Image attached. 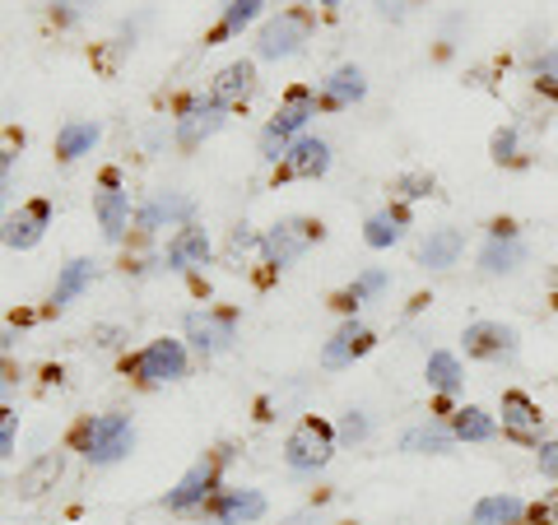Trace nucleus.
Listing matches in <instances>:
<instances>
[{"label":"nucleus","instance_id":"obj_24","mask_svg":"<svg viewBox=\"0 0 558 525\" xmlns=\"http://www.w3.org/2000/svg\"><path fill=\"white\" fill-rule=\"evenodd\" d=\"M168 270H191V266H205L209 260V237L205 229H196V223H186V229L168 242Z\"/></svg>","mask_w":558,"mask_h":525},{"label":"nucleus","instance_id":"obj_2","mask_svg":"<svg viewBox=\"0 0 558 525\" xmlns=\"http://www.w3.org/2000/svg\"><path fill=\"white\" fill-rule=\"evenodd\" d=\"M312 117H317V94H312V89H289L284 102H279L275 121L260 131V159H266V163L284 159V149L293 145V135H299Z\"/></svg>","mask_w":558,"mask_h":525},{"label":"nucleus","instance_id":"obj_9","mask_svg":"<svg viewBox=\"0 0 558 525\" xmlns=\"http://www.w3.org/2000/svg\"><path fill=\"white\" fill-rule=\"evenodd\" d=\"M223 126V108L209 94H201V98H186L182 102V112H178V145L182 149H196L201 139H209Z\"/></svg>","mask_w":558,"mask_h":525},{"label":"nucleus","instance_id":"obj_48","mask_svg":"<svg viewBox=\"0 0 558 525\" xmlns=\"http://www.w3.org/2000/svg\"><path fill=\"white\" fill-rule=\"evenodd\" d=\"M215 525H219V521H215Z\"/></svg>","mask_w":558,"mask_h":525},{"label":"nucleus","instance_id":"obj_26","mask_svg":"<svg viewBox=\"0 0 558 525\" xmlns=\"http://www.w3.org/2000/svg\"><path fill=\"white\" fill-rule=\"evenodd\" d=\"M521 521H526V502L512 498V493L480 498L475 512H470V525H521Z\"/></svg>","mask_w":558,"mask_h":525},{"label":"nucleus","instance_id":"obj_15","mask_svg":"<svg viewBox=\"0 0 558 525\" xmlns=\"http://www.w3.org/2000/svg\"><path fill=\"white\" fill-rule=\"evenodd\" d=\"M94 215H98V229L108 242H121V233H126V223H131V196L117 186V178L102 182V191L94 196Z\"/></svg>","mask_w":558,"mask_h":525},{"label":"nucleus","instance_id":"obj_23","mask_svg":"<svg viewBox=\"0 0 558 525\" xmlns=\"http://www.w3.org/2000/svg\"><path fill=\"white\" fill-rule=\"evenodd\" d=\"M61 475H65V456H61V451H43V456L20 475V484H14V488H20V498H43L47 488H57Z\"/></svg>","mask_w":558,"mask_h":525},{"label":"nucleus","instance_id":"obj_18","mask_svg":"<svg viewBox=\"0 0 558 525\" xmlns=\"http://www.w3.org/2000/svg\"><path fill=\"white\" fill-rule=\"evenodd\" d=\"M539 424H545V414H539V405H535L531 395L502 391V428H508L512 437H521V442H535Z\"/></svg>","mask_w":558,"mask_h":525},{"label":"nucleus","instance_id":"obj_41","mask_svg":"<svg viewBox=\"0 0 558 525\" xmlns=\"http://www.w3.org/2000/svg\"><path fill=\"white\" fill-rule=\"evenodd\" d=\"M51 5H57V10H51V14H57V20H61V24H70V20H80V14H84V10H89V5H80V0H51Z\"/></svg>","mask_w":558,"mask_h":525},{"label":"nucleus","instance_id":"obj_32","mask_svg":"<svg viewBox=\"0 0 558 525\" xmlns=\"http://www.w3.org/2000/svg\"><path fill=\"white\" fill-rule=\"evenodd\" d=\"M381 289H387V270H363L354 284H349V289L336 297V307H340V312H354L363 297H373V293H381Z\"/></svg>","mask_w":558,"mask_h":525},{"label":"nucleus","instance_id":"obj_19","mask_svg":"<svg viewBox=\"0 0 558 525\" xmlns=\"http://www.w3.org/2000/svg\"><path fill=\"white\" fill-rule=\"evenodd\" d=\"M521 260H526V242L517 237V229L512 233H494L484 242V252H480V270L484 274H512Z\"/></svg>","mask_w":558,"mask_h":525},{"label":"nucleus","instance_id":"obj_47","mask_svg":"<svg viewBox=\"0 0 558 525\" xmlns=\"http://www.w3.org/2000/svg\"><path fill=\"white\" fill-rule=\"evenodd\" d=\"M0 223H5V219H0Z\"/></svg>","mask_w":558,"mask_h":525},{"label":"nucleus","instance_id":"obj_7","mask_svg":"<svg viewBox=\"0 0 558 525\" xmlns=\"http://www.w3.org/2000/svg\"><path fill=\"white\" fill-rule=\"evenodd\" d=\"M186 340H191V349H196L201 358H215V354H223V349H233V340H238L233 312H191L186 317Z\"/></svg>","mask_w":558,"mask_h":525},{"label":"nucleus","instance_id":"obj_11","mask_svg":"<svg viewBox=\"0 0 558 525\" xmlns=\"http://www.w3.org/2000/svg\"><path fill=\"white\" fill-rule=\"evenodd\" d=\"M465 354L470 358H484V363H502L517 354V330L502 326V321H475L465 326Z\"/></svg>","mask_w":558,"mask_h":525},{"label":"nucleus","instance_id":"obj_44","mask_svg":"<svg viewBox=\"0 0 558 525\" xmlns=\"http://www.w3.org/2000/svg\"><path fill=\"white\" fill-rule=\"evenodd\" d=\"M14 168V154H5V149H0V182H5V172Z\"/></svg>","mask_w":558,"mask_h":525},{"label":"nucleus","instance_id":"obj_4","mask_svg":"<svg viewBox=\"0 0 558 525\" xmlns=\"http://www.w3.org/2000/svg\"><path fill=\"white\" fill-rule=\"evenodd\" d=\"M312 24H317V14L312 10H303V5H293V10H279L275 20L260 28V38H256V51L266 61H284V57H293L307 38H312Z\"/></svg>","mask_w":558,"mask_h":525},{"label":"nucleus","instance_id":"obj_36","mask_svg":"<svg viewBox=\"0 0 558 525\" xmlns=\"http://www.w3.org/2000/svg\"><path fill=\"white\" fill-rule=\"evenodd\" d=\"M535 84H549V89H558V47L539 51V61H535Z\"/></svg>","mask_w":558,"mask_h":525},{"label":"nucleus","instance_id":"obj_27","mask_svg":"<svg viewBox=\"0 0 558 525\" xmlns=\"http://www.w3.org/2000/svg\"><path fill=\"white\" fill-rule=\"evenodd\" d=\"M94 284V260H84V256H75V260H65L61 266V274H57V289H51V307H70L75 297Z\"/></svg>","mask_w":558,"mask_h":525},{"label":"nucleus","instance_id":"obj_14","mask_svg":"<svg viewBox=\"0 0 558 525\" xmlns=\"http://www.w3.org/2000/svg\"><path fill=\"white\" fill-rule=\"evenodd\" d=\"M205 506L215 512L219 525H252L266 516V498H260L256 488H223V493H215Z\"/></svg>","mask_w":558,"mask_h":525},{"label":"nucleus","instance_id":"obj_33","mask_svg":"<svg viewBox=\"0 0 558 525\" xmlns=\"http://www.w3.org/2000/svg\"><path fill=\"white\" fill-rule=\"evenodd\" d=\"M363 437H368V414L349 410V414H344V424H340V432H336V442L354 447V442H363Z\"/></svg>","mask_w":558,"mask_h":525},{"label":"nucleus","instance_id":"obj_5","mask_svg":"<svg viewBox=\"0 0 558 525\" xmlns=\"http://www.w3.org/2000/svg\"><path fill=\"white\" fill-rule=\"evenodd\" d=\"M126 373L145 387H159V381H178L186 377V344L182 340H149L140 354L126 363Z\"/></svg>","mask_w":558,"mask_h":525},{"label":"nucleus","instance_id":"obj_28","mask_svg":"<svg viewBox=\"0 0 558 525\" xmlns=\"http://www.w3.org/2000/svg\"><path fill=\"white\" fill-rule=\"evenodd\" d=\"M457 447V432L451 424H418L400 437V451H414V456H442V451Z\"/></svg>","mask_w":558,"mask_h":525},{"label":"nucleus","instance_id":"obj_31","mask_svg":"<svg viewBox=\"0 0 558 525\" xmlns=\"http://www.w3.org/2000/svg\"><path fill=\"white\" fill-rule=\"evenodd\" d=\"M424 377H428V387L433 391H461V358L457 354H447V349H438V354H428V367H424Z\"/></svg>","mask_w":558,"mask_h":525},{"label":"nucleus","instance_id":"obj_21","mask_svg":"<svg viewBox=\"0 0 558 525\" xmlns=\"http://www.w3.org/2000/svg\"><path fill=\"white\" fill-rule=\"evenodd\" d=\"M363 94H368V75H363L359 65H340L336 75L322 84V102H326V108H354Z\"/></svg>","mask_w":558,"mask_h":525},{"label":"nucleus","instance_id":"obj_42","mask_svg":"<svg viewBox=\"0 0 558 525\" xmlns=\"http://www.w3.org/2000/svg\"><path fill=\"white\" fill-rule=\"evenodd\" d=\"M526 516H535L539 525H549V521H558V498H549L545 506H535V512H526Z\"/></svg>","mask_w":558,"mask_h":525},{"label":"nucleus","instance_id":"obj_35","mask_svg":"<svg viewBox=\"0 0 558 525\" xmlns=\"http://www.w3.org/2000/svg\"><path fill=\"white\" fill-rule=\"evenodd\" d=\"M428 191H433L428 172H410V178L396 182V196H400V200H418V196H428Z\"/></svg>","mask_w":558,"mask_h":525},{"label":"nucleus","instance_id":"obj_45","mask_svg":"<svg viewBox=\"0 0 558 525\" xmlns=\"http://www.w3.org/2000/svg\"><path fill=\"white\" fill-rule=\"evenodd\" d=\"M289 525H317V516H312V512H303V516H293Z\"/></svg>","mask_w":558,"mask_h":525},{"label":"nucleus","instance_id":"obj_8","mask_svg":"<svg viewBox=\"0 0 558 525\" xmlns=\"http://www.w3.org/2000/svg\"><path fill=\"white\" fill-rule=\"evenodd\" d=\"M229 461V451L223 456H205V461H196L182 475V484L168 493V512H191V506H201V502H209L219 493V465Z\"/></svg>","mask_w":558,"mask_h":525},{"label":"nucleus","instance_id":"obj_25","mask_svg":"<svg viewBox=\"0 0 558 525\" xmlns=\"http://www.w3.org/2000/svg\"><path fill=\"white\" fill-rule=\"evenodd\" d=\"M405 223H410V209L405 205H396V209H377V215L363 223V242L368 247H396L400 237H405Z\"/></svg>","mask_w":558,"mask_h":525},{"label":"nucleus","instance_id":"obj_43","mask_svg":"<svg viewBox=\"0 0 558 525\" xmlns=\"http://www.w3.org/2000/svg\"><path fill=\"white\" fill-rule=\"evenodd\" d=\"M14 387H20V377H14L10 367H0V400H5V395H10Z\"/></svg>","mask_w":558,"mask_h":525},{"label":"nucleus","instance_id":"obj_1","mask_svg":"<svg viewBox=\"0 0 558 525\" xmlns=\"http://www.w3.org/2000/svg\"><path fill=\"white\" fill-rule=\"evenodd\" d=\"M131 447H135V428L126 414H98L75 428V451H84L89 465H117L121 456H131Z\"/></svg>","mask_w":558,"mask_h":525},{"label":"nucleus","instance_id":"obj_10","mask_svg":"<svg viewBox=\"0 0 558 525\" xmlns=\"http://www.w3.org/2000/svg\"><path fill=\"white\" fill-rule=\"evenodd\" d=\"M330 168V145L317 135H299L293 145L284 149V159H279L275 178L289 182V178H322V172Z\"/></svg>","mask_w":558,"mask_h":525},{"label":"nucleus","instance_id":"obj_38","mask_svg":"<svg viewBox=\"0 0 558 525\" xmlns=\"http://www.w3.org/2000/svg\"><path fill=\"white\" fill-rule=\"evenodd\" d=\"M252 247H260V237L242 223V229H233V237H229V256H242V252H252Z\"/></svg>","mask_w":558,"mask_h":525},{"label":"nucleus","instance_id":"obj_30","mask_svg":"<svg viewBox=\"0 0 558 525\" xmlns=\"http://www.w3.org/2000/svg\"><path fill=\"white\" fill-rule=\"evenodd\" d=\"M451 432H457V442H494V437H498V424H494V418H488L484 410L465 405V410L451 414Z\"/></svg>","mask_w":558,"mask_h":525},{"label":"nucleus","instance_id":"obj_39","mask_svg":"<svg viewBox=\"0 0 558 525\" xmlns=\"http://www.w3.org/2000/svg\"><path fill=\"white\" fill-rule=\"evenodd\" d=\"M10 451H14V414L0 405V461H5Z\"/></svg>","mask_w":558,"mask_h":525},{"label":"nucleus","instance_id":"obj_22","mask_svg":"<svg viewBox=\"0 0 558 525\" xmlns=\"http://www.w3.org/2000/svg\"><path fill=\"white\" fill-rule=\"evenodd\" d=\"M461 252H465V233L461 229H438V233H428L424 247H418V266L451 270L461 260Z\"/></svg>","mask_w":558,"mask_h":525},{"label":"nucleus","instance_id":"obj_12","mask_svg":"<svg viewBox=\"0 0 558 525\" xmlns=\"http://www.w3.org/2000/svg\"><path fill=\"white\" fill-rule=\"evenodd\" d=\"M47 223H51V205L47 200H28L20 215H10L5 223H0V242L14 247V252H28V247H38L43 242Z\"/></svg>","mask_w":558,"mask_h":525},{"label":"nucleus","instance_id":"obj_16","mask_svg":"<svg viewBox=\"0 0 558 525\" xmlns=\"http://www.w3.org/2000/svg\"><path fill=\"white\" fill-rule=\"evenodd\" d=\"M373 349V330L363 326V321H344L336 335L326 340V349H322V367H349L354 358H363Z\"/></svg>","mask_w":558,"mask_h":525},{"label":"nucleus","instance_id":"obj_6","mask_svg":"<svg viewBox=\"0 0 558 525\" xmlns=\"http://www.w3.org/2000/svg\"><path fill=\"white\" fill-rule=\"evenodd\" d=\"M330 451H336V428H330L326 418H303L284 442V461H289V469H303L307 475V469H322L330 461Z\"/></svg>","mask_w":558,"mask_h":525},{"label":"nucleus","instance_id":"obj_3","mask_svg":"<svg viewBox=\"0 0 558 525\" xmlns=\"http://www.w3.org/2000/svg\"><path fill=\"white\" fill-rule=\"evenodd\" d=\"M322 237H326V229H322L317 219L293 215V219H279L275 229L260 237V256H266V266L284 270V266H293L299 256H307V247H317Z\"/></svg>","mask_w":558,"mask_h":525},{"label":"nucleus","instance_id":"obj_29","mask_svg":"<svg viewBox=\"0 0 558 525\" xmlns=\"http://www.w3.org/2000/svg\"><path fill=\"white\" fill-rule=\"evenodd\" d=\"M260 10H266V0H229V5H223V20H219V28L205 38V47H219V42L238 38V33L247 28Z\"/></svg>","mask_w":558,"mask_h":525},{"label":"nucleus","instance_id":"obj_37","mask_svg":"<svg viewBox=\"0 0 558 525\" xmlns=\"http://www.w3.org/2000/svg\"><path fill=\"white\" fill-rule=\"evenodd\" d=\"M535 465L545 479H558V442H535Z\"/></svg>","mask_w":558,"mask_h":525},{"label":"nucleus","instance_id":"obj_34","mask_svg":"<svg viewBox=\"0 0 558 525\" xmlns=\"http://www.w3.org/2000/svg\"><path fill=\"white\" fill-rule=\"evenodd\" d=\"M488 149H494V163H512V159H517V131H512V126L494 131V139H488Z\"/></svg>","mask_w":558,"mask_h":525},{"label":"nucleus","instance_id":"obj_13","mask_svg":"<svg viewBox=\"0 0 558 525\" xmlns=\"http://www.w3.org/2000/svg\"><path fill=\"white\" fill-rule=\"evenodd\" d=\"M252 94H256V65L252 61H229L215 80H209V98H215L223 112L242 108Z\"/></svg>","mask_w":558,"mask_h":525},{"label":"nucleus","instance_id":"obj_46","mask_svg":"<svg viewBox=\"0 0 558 525\" xmlns=\"http://www.w3.org/2000/svg\"><path fill=\"white\" fill-rule=\"evenodd\" d=\"M317 5H340V0H317Z\"/></svg>","mask_w":558,"mask_h":525},{"label":"nucleus","instance_id":"obj_17","mask_svg":"<svg viewBox=\"0 0 558 525\" xmlns=\"http://www.w3.org/2000/svg\"><path fill=\"white\" fill-rule=\"evenodd\" d=\"M191 215H196V205H191L186 196H178V191H159L145 209L135 215V229L140 233H154V229H163V223H191Z\"/></svg>","mask_w":558,"mask_h":525},{"label":"nucleus","instance_id":"obj_40","mask_svg":"<svg viewBox=\"0 0 558 525\" xmlns=\"http://www.w3.org/2000/svg\"><path fill=\"white\" fill-rule=\"evenodd\" d=\"M373 5H377V14H381V20H405L414 0H373Z\"/></svg>","mask_w":558,"mask_h":525},{"label":"nucleus","instance_id":"obj_20","mask_svg":"<svg viewBox=\"0 0 558 525\" xmlns=\"http://www.w3.org/2000/svg\"><path fill=\"white\" fill-rule=\"evenodd\" d=\"M102 139V126L98 121H65V126L57 131V159L61 163H80L84 154H94Z\"/></svg>","mask_w":558,"mask_h":525}]
</instances>
